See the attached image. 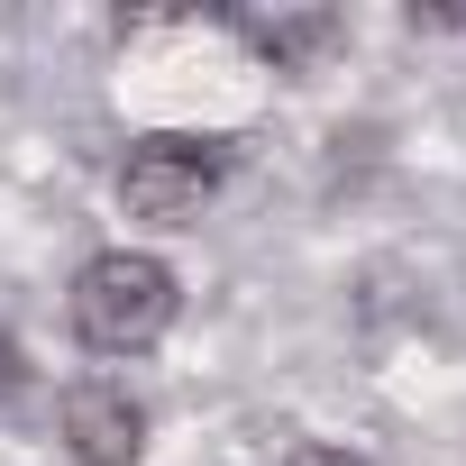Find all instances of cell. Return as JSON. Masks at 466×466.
I'll return each instance as SVG.
<instances>
[{"label":"cell","mask_w":466,"mask_h":466,"mask_svg":"<svg viewBox=\"0 0 466 466\" xmlns=\"http://www.w3.org/2000/svg\"><path fill=\"white\" fill-rule=\"evenodd\" d=\"M65 320L92 357H156L183 320V275L147 248H101L74 266V293H65Z\"/></svg>","instance_id":"6da1fadb"},{"label":"cell","mask_w":466,"mask_h":466,"mask_svg":"<svg viewBox=\"0 0 466 466\" xmlns=\"http://www.w3.org/2000/svg\"><path fill=\"white\" fill-rule=\"evenodd\" d=\"M228 183V137H183V128H156V137H128L119 156V210L147 219V228H192Z\"/></svg>","instance_id":"7a4b0ae2"},{"label":"cell","mask_w":466,"mask_h":466,"mask_svg":"<svg viewBox=\"0 0 466 466\" xmlns=\"http://www.w3.org/2000/svg\"><path fill=\"white\" fill-rule=\"evenodd\" d=\"M56 430H65V457L74 466H147V402L119 375H83L65 393Z\"/></svg>","instance_id":"3957f363"},{"label":"cell","mask_w":466,"mask_h":466,"mask_svg":"<svg viewBox=\"0 0 466 466\" xmlns=\"http://www.w3.org/2000/svg\"><path fill=\"white\" fill-rule=\"evenodd\" d=\"M348 37V19L339 10H293V19H248V46L275 65V74H311L329 46Z\"/></svg>","instance_id":"277c9868"},{"label":"cell","mask_w":466,"mask_h":466,"mask_svg":"<svg viewBox=\"0 0 466 466\" xmlns=\"http://www.w3.org/2000/svg\"><path fill=\"white\" fill-rule=\"evenodd\" d=\"M284 466H375L366 448H348V439H293L284 448Z\"/></svg>","instance_id":"5b68a950"}]
</instances>
